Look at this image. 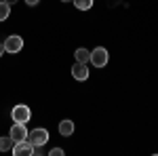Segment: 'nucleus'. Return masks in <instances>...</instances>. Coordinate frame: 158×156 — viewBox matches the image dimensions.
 I'll return each mask as SVG.
<instances>
[{"label":"nucleus","instance_id":"obj_1","mask_svg":"<svg viewBox=\"0 0 158 156\" xmlns=\"http://www.w3.org/2000/svg\"><path fill=\"white\" fill-rule=\"evenodd\" d=\"M11 118H13V122L25 124V122H30V118H32V110L27 108L25 103H17V106L11 110Z\"/></svg>","mask_w":158,"mask_h":156},{"label":"nucleus","instance_id":"obj_2","mask_svg":"<svg viewBox=\"0 0 158 156\" xmlns=\"http://www.w3.org/2000/svg\"><path fill=\"white\" fill-rule=\"evenodd\" d=\"M27 141H30L32 145H44L47 141H49V131L42 129V127L32 129V131L27 133Z\"/></svg>","mask_w":158,"mask_h":156},{"label":"nucleus","instance_id":"obj_3","mask_svg":"<svg viewBox=\"0 0 158 156\" xmlns=\"http://www.w3.org/2000/svg\"><path fill=\"white\" fill-rule=\"evenodd\" d=\"M110 61V55H108V48L103 47H97L91 51V63L95 65V68H103V65H108Z\"/></svg>","mask_w":158,"mask_h":156},{"label":"nucleus","instance_id":"obj_4","mask_svg":"<svg viewBox=\"0 0 158 156\" xmlns=\"http://www.w3.org/2000/svg\"><path fill=\"white\" fill-rule=\"evenodd\" d=\"M21 48H23V38L17 36V34H13L4 40V51L6 53H19Z\"/></svg>","mask_w":158,"mask_h":156},{"label":"nucleus","instance_id":"obj_5","mask_svg":"<svg viewBox=\"0 0 158 156\" xmlns=\"http://www.w3.org/2000/svg\"><path fill=\"white\" fill-rule=\"evenodd\" d=\"M27 133H30V131L25 129V124H21V122H15V124L11 127V133H9V135L13 137V141L17 144V141H23V139H27Z\"/></svg>","mask_w":158,"mask_h":156},{"label":"nucleus","instance_id":"obj_6","mask_svg":"<svg viewBox=\"0 0 158 156\" xmlns=\"http://www.w3.org/2000/svg\"><path fill=\"white\" fill-rule=\"evenodd\" d=\"M15 156H32V144L27 141V139H23V141H17V144L13 145L11 150Z\"/></svg>","mask_w":158,"mask_h":156},{"label":"nucleus","instance_id":"obj_7","mask_svg":"<svg viewBox=\"0 0 158 156\" xmlns=\"http://www.w3.org/2000/svg\"><path fill=\"white\" fill-rule=\"evenodd\" d=\"M72 76L76 80H86L89 78V68H86V63H80V61H76L72 65Z\"/></svg>","mask_w":158,"mask_h":156},{"label":"nucleus","instance_id":"obj_8","mask_svg":"<svg viewBox=\"0 0 158 156\" xmlns=\"http://www.w3.org/2000/svg\"><path fill=\"white\" fill-rule=\"evenodd\" d=\"M59 133L63 135V137H70V135L74 133V122H72V120H68V118L61 120V122H59Z\"/></svg>","mask_w":158,"mask_h":156},{"label":"nucleus","instance_id":"obj_9","mask_svg":"<svg viewBox=\"0 0 158 156\" xmlns=\"http://www.w3.org/2000/svg\"><path fill=\"white\" fill-rule=\"evenodd\" d=\"M74 57H76V61H80V63H89V61H91V51H86V48H76Z\"/></svg>","mask_w":158,"mask_h":156},{"label":"nucleus","instance_id":"obj_10","mask_svg":"<svg viewBox=\"0 0 158 156\" xmlns=\"http://www.w3.org/2000/svg\"><path fill=\"white\" fill-rule=\"evenodd\" d=\"M15 141H13L11 135H6V137H0V152H11Z\"/></svg>","mask_w":158,"mask_h":156},{"label":"nucleus","instance_id":"obj_11","mask_svg":"<svg viewBox=\"0 0 158 156\" xmlns=\"http://www.w3.org/2000/svg\"><path fill=\"white\" fill-rule=\"evenodd\" d=\"M72 4L78 11H89V9L93 6V0H72Z\"/></svg>","mask_w":158,"mask_h":156},{"label":"nucleus","instance_id":"obj_12","mask_svg":"<svg viewBox=\"0 0 158 156\" xmlns=\"http://www.w3.org/2000/svg\"><path fill=\"white\" fill-rule=\"evenodd\" d=\"M9 15H11V4H6L4 0H0V21L9 19Z\"/></svg>","mask_w":158,"mask_h":156},{"label":"nucleus","instance_id":"obj_13","mask_svg":"<svg viewBox=\"0 0 158 156\" xmlns=\"http://www.w3.org/2000/svg\"><path fill=\"white\" fill-rule=\"evenodd\" d=\"M63 154H65V152H63L61 148H53V150L49 152V156H63Z\"/></svg>","mask_w":158,"mask_h":156},{"label":"nucleus","instance_id":"obj_14","mask_svg":"<svg viewBox=\"0 0 158 156\" xmlns=\"http://www.w3.org/2000/svg\"><path fill=\"white\" fill-rule=\"evenodd\" d=\"M38 2H40V0H25V4H27V6H36Z\"/></svg>","mask_w":158,"mask_h":156},{"label":"nucleus","instance_id":"obj_15","mask_svg":"<svg viewBox=\"0 0 158 156\" xmlns=\"http://www.w3.org/2000/svg\"><path fill=\"white\" fill-rule=\"evenodd\" d=\"M4 53H6V51H4V42H0V57H2Z\"/></svg>","mask_w":158,"mask_h":156},{"label":"nucleus","instance_id":"obj_16","mask_svg":"<svg viewBox=\"0 0 158 156\" xmlns=\"http://www.w3.org/2000/svg\"><path fill=\"white\" fill-rule=\"evenodd\" d=\"M6 4H17V0H4Z\"/></svg>","mask_w":158,"mask_h":156},{"label":"nucleus","instance_id":"obj_17","mask_svg":"<svg viewBox=\"0 0 158 156\" xmlns=\"http://www.w3.org/2000/svg\"><path fill=\"white\" fill-rule=\"evenodd\" d=\"M61 2H72V0H61Z\"/></svg>","mask_w":158,"mask_h":156}]
</instances>
